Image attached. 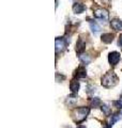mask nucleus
Listing matches in <instances>:
<instances>
[{
    "mask_svg": "<svg viewBox=\"0 0 122 128\" xmlns=\"http://www.w3.org/2000/svg\"><path fill=\"white\" fill-rule=\"evenodd\" d=\"M103 128H111V126L109 125V124H105V125L103 126Z\"/></svg>",
    "mask_w": 122,
    "mask_h": 128,
    "instance_id": "21",
    "label": "nucleus"
},
{
    "mask_svg": "<svg viewBox=\"0 0 122 128\" xmlns=\"http://www.w3.org/2000/svg\"><path fill=\"white\" fill-rule=\"evenodd\" d=\"M120 54L117 52V51H112V52L109 54L108 56V62L111 64V65H116L118 64V62L120 61Z\"/></svg>",
    "mask_w": 122,
    "mask_h": 128,
    "instance_id": "5",
    "label": "nucleus"
},
{
    "mask_svg": "<svg viewBox=\"0 0 122 128\" xmlns=\"http://www.w3.org/2000/svg\"><path fill=\"white\" fill-rule=\"evenodd\" d=\"M76 128H86V126H84V125H79V126H77Z\"/></svg>",
    "mask_w": 122,
    "mask_h": 128,
    "instance_id": "22",
    "label": "nucleus"
},
{
    "mask_svg": "<svg viewBox=\"0 0 122 128\" xmlns=\"http://www.w3.org/2000/svg\"><path fill=\"white\" fill-rule=\"evenodd\" d=\"M120 120H122V112H117V113H115V114L111 115L110 121H109V125L112 126L116 122L120 121Z\"/></svg>",
    "mask_w": 122,
    "mask_h": 128,
    "instance_id": "12",
    "label": "nucleus"
},
{
    "mask_svg": "<svg viewBox=\"0 0 122 128\" xmlns=\"http://www.w3.org/2000/svg\"><path fill=\"white\" fill-rule=\"evenodd\" d=\"M70 90L72 91L73 94H75V93L78 92V90H79V81L78 80L73 79L72 81L70 82Z\"/></svg>",
    "mask_w": 122,
    "mask_h": 128,
    "instance_id": "9",
    "label": "nucleus"
},
{
    "mask_svg": "<svg viewBox=\"0 0 122 128\" xmlns=\"http://www.w3.org/2000/svg\"><path fill=\"white\" fill-rule=\"evenodd\" d=\"M118 81H119V78H118V76L113 73V72H108V73L105 74L103 77H102V86L104 88H112L115 86Z\"/></svg>",
    "mask_w": 122,
    "mask_h": 128,
    "instance_id": "1",
    "label": "nucleus"
},
{
    "mask_svg": "<svg viewBox=\"0 0 122 128\" xmlns=\"http://www.w3.org/2000/svg\"><path fill=\"white\" fill-rule=\"evenodd\" d=\"M79 60H80V61L83 62L84 64H86V65L91 62V58L89 57L88 54H79Z\"/></svg>",
    "mask_w": 122,
    "mask_h": 128,
    "instance_id": "14",
    "label": "nucleus"
},
{
    "mask_svg": "<svg viewBox=\"0 0 122 128\" xmlns=\"http://www.w3.org/2000/svg\"><path fill=\"white\" fill-rule=\"evenodd\" d=\"M102 42L105 44H110L113 41V34L111 33H104L102 34Z\"/></svg>",
    "mask_w": 122,
    "mask_h": 128,
    "instance_id": "11",
    "label": "nucleus"
},
{
    "mask_svg": "<svg viewBox=\"0 0 122 128\" xmlns=\"http://www.w3.org/2000/svg\"><path fill=\"white\" fill-rule=\"evenodd\" d=\"M76 102H77V97H76L75 95H71V96H69L68 99H67V104H69L70 106H74Z\"/></svg>",
    "mask_w": 122,
    "mask_h": 128,
    "instance_id": "15",
    "label": "nucleus"
},
{
    "mask_svg": "<svg viewBox=\"0 0 122 128\" xmlns=\"http://www.w3.org/2000/svg\"><path fill=\"white\" fill-rule=\"evenodd\" d=\"M75 76L77 78H85L87 76V70L84 66H78L76 70V74Z\"/></svg>",
    "mask_w": 122,
    "mask_h": 128,
    "instance_id": "10",
    "label": "nucleus"
},
{
    "mask_svg": "<svg viewBox=\"0 0 122 128\" xmlns=\"http://www.w3.org/2000/svg\"><path fill=\"white\" fill-rule=\"evenodd\" d=\"M86 91H87L88 94H92L93 92L96 91V88H95L94 86H92V84H88V86H86Z\"/></svg>",
    "mask_w": 122,
    "mask_h": 128,
    "instance_id": "18",
    "label": "nucleus"
},
{
    "mask_svg": "<svg viewBox=\"0 0 122 128\" xmlns=\"http://www.w3.org/2000/svg\"><path fill=\"white\" fill-rule=\"evenodd\" d=\"M101 108H102V111L104 112L105 115H107L108 116V115L111 114V109H110V107H109L108 105H102Z\"/></svg>",
    "mask_w": 122,
    "mask_h": 128,
    "instance_id": "16",
    "label": "nucleus"
},
{
    "mask_svg": "<svg viewBox=\"0 0 122 128\" xmlns=\"http://www.w3.org/2000/svg\"><path fill=\"white\" fill-rule=\"evenodd\" d=\"M112 105L115 106L118 109H122V99H119V100H115L112 102Z\"/></svg>",
    "mask_w": 122,
    "mask_h": 128,
    "instance_id": "19",
    "label": "nucleus"
},
{
    "mask_svg": "<svg viewBox=\"0 0 122 128\" xmlns=\"http://www.w3.org/2000/svg\"><path fill=\"white\" fill-rule=\"evenodd\" d=\"M93 16L97 19H101L103 22H107L108 17H109V13L107 10L103 9V8H99V9H95L93 11Z\"/></svg>",
    "mask_w": 122,
    "mask_h": 128,
    "instance_id": "3",
    "label": "nucleus"
},
{
    "mask_svg": "<svg viewBox=\"0 0 122 128\" xmlns=\"http://www.w3.org/2000/svg\"><path fill=\"white\" fill-rule=\"evenodd\" d=\"M85 10H86V6L83 4V3L75 2L74 4H73V12H74L75 14H81Z\"/></svg>",
    "mask_w": 122,
    "mask_h": 128,
    "instance_id": "6",
    "label": "nucleus"
},
{
    "mask_svg": "<svg viewBox=\"0 0 122 128\" xmlns=\"http://www.w3.org/2000/svg\"><path fill=\"white\" fill-rule=\"evenodd\" d=\"M85 47H86V43L83 41V38H78V41L76 43V51L78 54H81L85 50Z\"/></svg>",
    "mask_w": 122,
    "mask_h": 128,
    "instance_id": "8",
    "label": "nucleus"
},
{
    "mask_svg": "<svg viewBox=\"0 0 122 128\" xmlns=\"http://www.w3.org/2000/svg\"><path fill=\"white\" fill-rule=\"evenodd\" d=\"M68 43H69L68 40H66L64 38H56V54L62 52L66 49Z\"/></svg>",
    "mask_w": 122,
    "mask_h": 128,
    "instance_id": "4",
    "label": "nucleus"
},
{
    "mask_svg": "<svg viewBox=\"0 0 122 128\" xmlns=\"http://www.w3.org/2000/svg\"><path fill=\"white\" fill-rule=\"evenodd\" d=\"M118 45H119L120 47H122V34L119 36V40H118Z\"/></svg>",
    "mask_w": 122,
    "mask_h": 128,
    "instance_id": "20",
    "label": "nucleus"
},
{
    "mask_svg": "<svg viewBox=\"0 0 122 128\" xmlns=\"http://www.w3.org/2000/svg\"><path fill=\"white\" fill-rule=\"evenodd\" d=\"M91 106L94 107V108L100 107L101 106V99L99 97H94V98L92 99V102H91Z\"/></svg>",
    "mask_w": 122,
    "mask_h": 128,
    "instance_id": "17",
    "label": "nucleus"
},
{
    "mask_svg": "<svg viewBox=\"0 0 122 128\" xmlns=\"http://www.w3.org/2000/svg\"><path fill=\"white\" fill-rule=\"evenodd\" d=\"M110 27L112 28L115 31H122V20L120 19H112L110 22Z\"/></svg>",
    "mask_w": 122,
    "mask_h": 128,
    "instance_id": "7",
    "label": "nucleus"
},
{
    "mask_svg": "<svg viewBox=\"0 0 122 128\" xmlns=\"http://www.w3.org/2000/svg\"><path fill=\"white\" fill-rule=\"evenodd\" d=\"M88 20H89V22H90V28H91V30H92V32L93 33H99L100 32V30H101V28H100V26L97 25V24L94 22V20H90V19L88 18Z\"/></svg>",
    "mask_w": 122,
    "mask_h": 128,
    "instance_id": "13",
    "label": "nucleus"
},
{
    "mask_svg": "<svg viewBox=\"0 0 122 128\" xmlns=\"http://www.w3.org/2000/svg\"><path fill=\"white\" fill-rule=\"evenodd\" d=\"M89 112H90V109H89L88 107H80V108H77L75 110V118H74V121L76 123H80L85 121V120L87 118Z\"/></svg>",
    "mask_w": 122,
    "mask_h": 128,
    "instance_id": "2",
    "label": "nucleus"
}]
</instances>
